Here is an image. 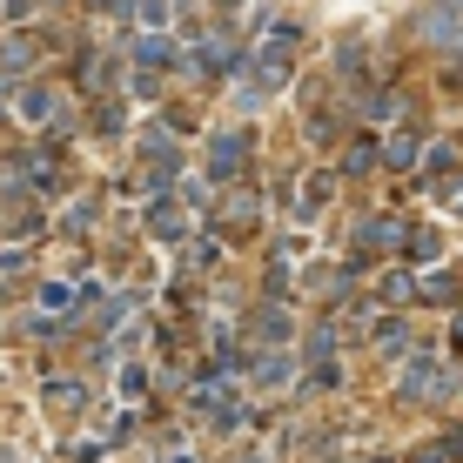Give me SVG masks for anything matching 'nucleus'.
Masks as SVG:
<instances>
[{
    "mask_svg": "<svg viewBox=\"0 0 463 463\" xmlns=\"http://www.w3.org/2000/svg\"><path fill=\"white\" fill-rule=\"evenodd\" d=\"M430 47H437V54H463V0H443V7L430 14Z\"/></svg>",
    "mask_w": 463,
    "mask_h": 463,
    "instance_id": "nucleus-1",
    "label": "nucleus"
},
{
    "mask_svg": "<svg viewBox=\"0 0 463 463\" xmlns=\"http://www.w3.org/2000/svg\"><path fill=\"white\" fill-rule=\"evenodd\" d=\"M242 148H249V135H242V128H229V135H215V175H235V168H242Z\"/></svg>",
    "mask_w": 463,
    "mask_h": 463,
    "instance_id": "nucleus-2",
    "label": "nucleus"
},
{
    "mask_svg": "<svg viewBox=\"0 0 463 463\" xmlns=\"http://www.w3.org/2000/svg\"><path fill=\"white\" fill-rule=\"evenodd\" d=\"M430 390L443 396V370H430V363H417V370H410V396H430Z\"/></svg>",
    "mask_w": 463,
    "mask_h": 463,
    "instance_id": "nucleus-3",
    "label": "nucleus"
},
{
    "mask_svg": "<svg viewBox=\"0 0 463 463\" xmlns=\"http://www.w3.org/2000/svg\"><path fill=\"white\" fill-rule=\"evenodd\" d=\"M410 155H417V135H396V141H390V162L410 168Z\"/></svg>",
    "mask_w": 463,
    "mask_h": 463,
    "instance_id": "nucleus-4",
    "label": "nucleus"
}]
</instances>
